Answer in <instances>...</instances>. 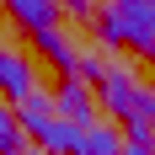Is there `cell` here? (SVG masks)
I'll return each mask as SVG.
<instances>
[{
  "label": "cell",
  "instance_id": "6da1fadb",
  "mask_svg": "<svg viewBox=\"0 0 155 155\" xmlns=\"http://www.w3.org/2000/svg\"><path fill=\"white\" fill-rule=\"evenodd\" d=\"M96 32H102L112 48L155 54V0H107Z\"/></svg>",
  "mask_w": 155,
  "mask_h": 155
},
{
  "label": "cell",
  "instance_id": "7a4b0ae2",
  "mask_svg": "<svg viewBox=\"0 0 155 155\" xmlns=\"http://www.w3.org/2000/svg\"><path fill=\"white\" fill-rule=\"evenodd\" d=\"M96 86H102V102H107V112H112L123 128H134V123H139V128H155V91H150V86L128 80L123 70H107Z\"/></svg>",
  "mask_w": 155,
  "mask_h": 155
},
{
  "label": "cell",
  "instance_id": "3957f363",
  "mask_svg": "<svg viewBox=\"0 0 155 155\" xmlns=\"http://www.w3.org/2000/svg\"><path fill=\"white\" fill-rule=\"evenodd\" d=\"M54 107H59V118H64V123H80V128H86V123H96V118H91V86H86L80 75H64V80H59Z\"/></svg>",
  "mask_w": 155,
  "mask_h": 155
},
{
  "label": "cell",
  "instance_id": "277c9868",
  "mask_svg": "<svg viewBox=\"0 0 155 155\" xmlns=\"http://www.w3.org/2000/svg\"><path fill=\"white\" fill-rule=\"evenodd\" d=\"M27 91H38L27 54H16V48H0V96H5V102H21Z\"/></svg>",
  "mask_w": 155,
  "mask_h": 155
},
{
  "label": "cell",
  "instance_id": "5b68a950",
  "mask_svg": "<svg viewBox=\"0 0 155 155\" xmlns=\"http://www.w3.org/2000/svg\"><path fill=\"white\" fill-rule=\"evenodd\" d=\"M32 144H38V150H48V155H75V150H80V123H64L59 112H54L48 123L32 128Z\"/></svg>",
  "mask_w": 155,
  "mask_h": 155
},
{
  "label": "cell",
  "instance_id": "8992f818",
  "mask_svg": "<svg viewBox=\"0 0 155 155\" xmlns=\"http://www.w3.org/2000/svg\"><path fill=\"white\" fill-rule=\"evenodd\" d=\"M32 43H38V54H43V59L54 64V70H59V75H75V70H80V54H75V43H70V38H64L59 27H43V32H32Z\"/></svg>",
  "mask_w": 155,
  "mask_h": 155
},
{
  "label": "cell",
  "instance_id": "52a82bcc",
  "mask_svg": "<svg viewBox=\"0 0 155 155\" xmlns=\"http://www.w3.org/2000/svg\"><path fill=\"white\" fill-rule=\"evenodd\" d=\"M5 5V16H11L16 27H27V32H43L59 21V0H0Z\"/></svg>",
  "mask_w": 155,
  "mask_h": 155
},
{
  "label": "cell",
  "instance_id": "ba28073f",
  "mask_svg": "<svg viewBox=\"0 0 155 155\" xmlns=\"http://www.w3.org/2000/svg\"><path fill=\"white\" fill-rule=\"evenodd\" d=\"M75 155H123V134H118L112 123H86Z\"/></svg>",
  "mask_w": 155,
  "mask_h": 155
},
{
  "label": "cell",
  "instance_id": "9c48e42d",
  "mask_svg": "<svg viewBox=\"0 0 155 155\" xmlns=\"http://www.w3.org/2000/svg\"><path fill=\"white\" fill-rule=\"evenodd\" d=\"M48 118H54V102H48L43 91H27L21 102H16V128H21L27 139H32V128H38V123H48Z\"/></svg>",
  "mask_w": 155,
  "mask_h": 155
},
{
  "label": "cell",
  "instance_id": "30bf717a",
  "mask_svg": "<svg viewBox=\"0 0 155 155\" xmlns=\"http://www.w3.org/2000/svg\"><path fill=\"white\" fill-rule=\"evenodd\" d=\"M27 144H32V139H27V134H21L16 123H11V128H0V155H21Z\"/></svg>",
  "mask_w": 155,
  "mask_h": 155
},
{
  "label": "cell",
  "instance_id": "8fae6325",
  "mask_svg": "<svg viewBox=\"0 0 155 155\" xmlns=\"http://www.w3.org/2000/svg\"><path fill=\"white\" fill-rule=\"evenodd\" d=\"M123 155H155L150 144H123Z\"/></svg>",
  "mask_w": 155,
  "mask_h": 155
},
{
  "label": "cell",
  "instance_id": "7c38bea8",
  "mask_svg": "<svg viewBox=\"0 0 155 155\" xmlns=\"http://www.w3.org/2000/svg\"><path fill=\"white\" fill-rule=\"evenodd\" d=\"M16 123V118H11V112H5V102H0V128H11Z\"/></svg>",
  "mask_w": 155,
  "mask_h": 155
},
{
  "label": "cell",
  "instance_id": "4fadbf2b",
  "mask_svg": "<svg viewBox=\"0 0 155 155\" xmlns=\"http://www.w3.org/2000/svg\"><path fill=\"white\" fill-rule=\"evenodd\" d=\"M64 5H75V11H91V0H64Z\"/></svg>",
  "mask_w": 155,
  "mask_h": 155
},
{
  "label": "cell",
  "instance_id": "5bb4252c",
  "mask_svg": "<svg viewBox=\"0 0 155 155\" xmlns=\"http://www.w3.org/2000/svg\"><path fill=\"white\" fill-rule=\"evenodd\" d=\"M21 155H48V150H38V144H27V150H21Z\"/></svg>",
  "mask_w": 155,
  "mask_h": 155
}]
</instances>
